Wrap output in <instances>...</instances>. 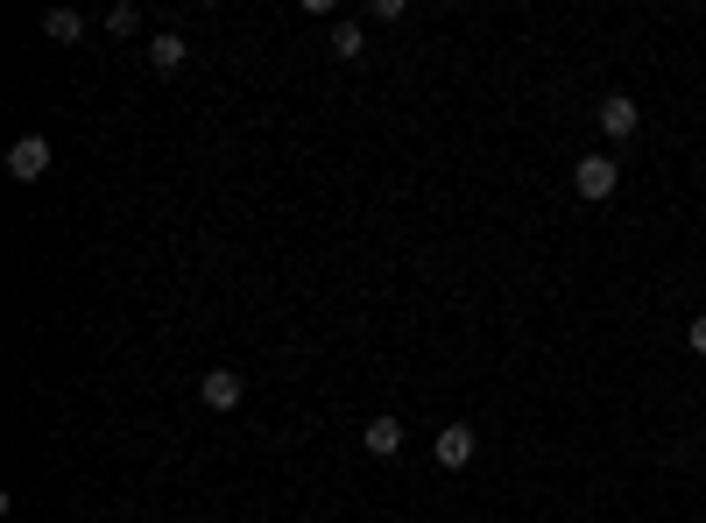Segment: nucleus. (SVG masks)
<instances>
[{
    "label": "nucleus",
    "instance_id": "obj_1",
    "mask_svg": "<svg viewBox=\"0 0 706 523\" xmlns=\"http://www.w3.org/2000/svg\"><path fill=\"white\" fill-rule=\"evenodd\" d=\"M614 185H622V163H614V156H579L573 163V191H579V199H614Z\"/></svg>",
    "mask_w": 706,
    "mask_h": 523
},
{
    "label": "nucleus",
    "instance_id": "obj_2",
    "mask_svg": "<svg viewBox=\"0 0 706 523\" xmlns=\"http://www.w3.org/2000/svg\"><path fill=\"white\" fill-rule=\"evenodd\" d=\"M43 170H50V142H43V134H22V142L8 148V177L14 185H43Z\"/></svg>",
    "mask_w": 706,
    "mask_h": 523
},
{
    "label": "nucleus",
    "instance_id": "obj_3",
    "mask_svg": "<svg viewBox=\"0 0 706 523\" xmlns=\"http://www.w3.org/2000/svg\"><path fill=\"white\" fill-rule=\"evenodd\" d=\"M594 121H600V134H608V142H629V134L643 128V107H636L629 93H608V99H600V114H594Z\"/></svg>",
    "mask_w": 706,
    "mask_h": 523
},
{
    "label": "nucleus",
    "instance_id": "obj_4",
    "mask_svg": "<svg viewBox=\"0 0 706 523\" xmlns=\"http://www.w3.org/2000/svg\"><path fill=\"white\" fill-rule=\"evenodd\" d=\"M360 445H368L374 460H396V453H403V417H388V411H382V417H368Z\"/></svg>",
    "mask_w": 706,
    "mask_h": 523
},
{
    "label": "nucleus",
    "instance_id": "obj_5",
    "mask_svg": "<svg viewBox=\"0 0 706 523\" xmlns=\"http://www.w3.org/2000/svg\"><path fill=\"white\" fill-rule=\"evenodd\" d=\"M431 453H439V467H445V474H459V467L474 460V425H445Z\"/></svg>",
    "mask_w": 706,
    "mask_h": 523
},
{
    "label": "nucleus",
    "instance_id": "obj_6",
    "mask_svg": "<svg viewBox=\"0 0 706 523\" xmlns=\"http://www.w3.org/2000/svg\"><path fill=\"white\" fill-rule=\"evenodd\" d=\"M199 396H205V411H240V376L234 368H213V376L199 382Z\"/></svg>",
    "mask_w": 706,
    "mask_h": 523
},
{
    "label": "nucleus",
    "instance_id": "obj_7",
    "mask_svg": "<svg viewBox=\"0 0 706 523\" xmlns=\"http://www.w3.org/2000/svg\"><path fill=\"white\" fill-rule=\"evenodd\" d=\"M184 36H177V28H163V36H148V64H156V71H177V64H184Z\"/></svg>",
    "mask_w": 706,
    "mask_h": 523
},
{
    "label": "nucleus",
    "instance_id": "obj_8",
    "mask_svg": "<svg viewBox=\"0 0 706 523\" xmlns=\"http://www.w3.org/2000/svg\"><path fill=\"white\" fill-rule=\"evenodd\" d=\"M43 36H50V43H79L85 36V14L79 8H50V14H43Z\"/></svg>",
    "mask_w": 706,
    "mask_h": 523
},
{
    "label": "nucleus",
    "instance_id": "obj_9",
    "mask_svg": "<svg viewBox=\"0 0 706 523\" xmlns=\"http://www.w3.org/2000/svg\"><path fill=\"white\" fill-rule=\"evenodd\" d=\"M333 57H368V28H360V22H339L333 28Z\"/></svg>",
    "mask_w": 706,
    "mask_h": 523
},
{
    "label": "nucleus",
    "instance_id": "obj_10",
    "mask_svg": "<svg viewBox=\"0 0 706 523\" xmlns=\"http://www.w3.org/2000/svg\"><path fill=\"white\" fill-rule=\"evenodd\" d=\"M107 28H113V36H134V28H142V8H113Z\"/></svg>",
    "mask_w": 706,
    "mask_h": 523
},
{
    "label": "nucleus",
    "instance_id": "obj_11",
    "mask_svg": "<svg viewBox=\"0 0 706 523\" xmlns=\"http://www.w3.org/2000/svg\"><path fill=\"white\" fill-rule=\"evenodd\" d=\"M368 22H403V0H368Z\"/></svg>",
    "mask_w": 706,
    "mask_h": 523
},
{
    "label": "nucleus",
    "instance_id": "obj_12",
    "mask_svg": "<svg viewBox=\"0 0 706 523\" xmlns=\"http://www.w3.org/2000/svg\"><path fill=\"white\" fill-rule=\"evenodd\" d=\"M685 347H693V354H706V311L693 319V333H685Z\"/></svg>",
    "mask_w": 706,
    "mask_h": 523
}]
</instances>
